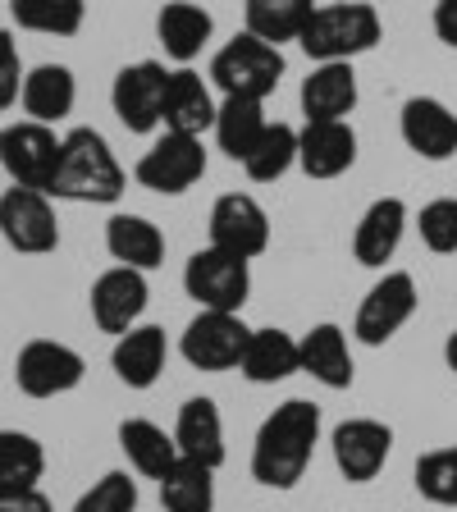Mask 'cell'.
Listing matches in <instances>:
<instances>
[{"label": "cell", "instance_id": "obj_35", "mask_svg": "<svg viewBox=\"0 0 457 512\" xmlns=\"http://www.w3.org/2000/svg\"><path fill=\"white\" fill-rule=\"evenodd\" d=\"M416 490L439 508H457V444L416 458Z\"/></svg>", "mask_w": 457, "mask_h": 512}, {"label": "cell", "instance_id": "obj_31", "mask_svg": "<svg viewBox=\"0 0 457 512\" xmlns=\"http://www.w3.org/2000/svg\"><path fill=\"white\" fill-rule=\"evenodd\" d=\"M46 471V448L23 430H0V494L37 490Z\"/></svg>", "mask_w": 457, "mask_h": 512}, {"label": "cell", "instance_id": "obj_33", "mask_svg": "<svg viewBox=\"0 0 457 512\" xmlns=\"http://www.w3.org/2000/svg\"><path fill=\"white\" fill-rule=\"evenodd\" d=\"M298 165V128L293 124H270L261 133V142L252 147V156L243 160V170L252 183H275Z\"/></svg>", "mask_w": 457, "mask_h": 512}, {"label": "cell", "instance_id": "obj_40", "mask_svg": "<svg viewBox=\"0 0 457 512\" xmlns=\"http://www.w3.org/2000/svg\"><path fill=\"white\" fill-rule=\"evenodd\" d=\"M435 37L457 51V0H435Z\"/></svg>", "mask_w": 457, "mask_h": 512}, {"label": "cell", "instance_id": "obj_1", "mask_svg": "<svg viewBox=\"0 0 457 512\" xmlns=\"http://www.w3.org/2000/svg\"><path fill=\"white\" fill-rule=\"evenodd\" d=\"M320 439V407L307 398H288L261 421L252 444V476L266 490H293L311 467Z\"/></svg>", "mask_w": 457, "mask_h": 512}, {"label": "cell", "instance_id": "obj_12", "mask_svg": "<svg viewBox=\"0 0 457 512\" xmlns=\"http://www.w3.org/2000/svg\"><path fill=\"white\" fill-rule=\"evenodd\" d=\"M206 174V147L202 138H183V133H165V138L156 142V147L147 151V156L138 160V170H133V179L142 183V188L160 192V197H179V192H188L192 183Z\"/></svg>", "mask_w": 457, "mask_h": 512}, {"label": "cell", "instance_id": "obj_24", "mask_svg": "<svg viewBox=\"0 0 457 512\" xmlns=\"http://www.w3.org/2000/svg\"><path fill=\"white\" fill-rule=\"evenodd\" d=\"M302 352V371L311 380H320L325 389H348L352 384V352H348V334L339 325H311L307 334L298 339Z\"/></svg>", "mask_w": 457, "mask_h": 512}, {"label": "cell", "instance_id": "obj_20", "mask_svg": "<svg viewBox=\"0 0 457 512\" xmlns=\"http://www.w3.org/2000/svg\"><path fill=\"white\" fill-rule=\"evenodd\" d=\"M165 357H170V343L160 325H133L128 334H119L115 352H110V366H115L119 384L128 389H151L165 371Z\"/></svg>", "mask_w": 457, "mask_h": 512}, {"label": "cell", "instance_id": "obj_10", "mask_svg": "<svg viewBox=\"0 0 457 512\" xmlns=\"http://www.w3.org/2000/svg\"><path fill=\"white\" fill-rule=\"evenodd\" d=\"M165 87H170L165 64H156V60L124 64L115 74V87H110V106H115L119 124H124L128 133H151V128H160Z\"/></svg>", "mask_w": 457, "mask_h": 512}, {"label": "cell", "instance_id": "obj_19", "mask_svg": "<svg viewBox=\"0 0 457 512\" xmlns=\"http://www.w3.org/2000/svg\"><path fill=\"white\" fill-rule=\"evenodd\" d=\"M403 142L421 160H448L457 151V115L435 96H412L403 106Z\"/></svg>", "mask_w": 457, "mask_h": 512}, {"label": "cell", "instance_id": "obj_37", "mask_svg": "<svg viewBox=\"0 0 457 512\" xmlns=\"http://www.w3.org/2000/svg\"><path fill=\"white\" fill-rule=\"evenodd\" d=\"M421 243L430 252H457V197H439V202L421 206Z\"/></svg>", "mask_w": 457, "mask_h": 512}, {"label": "cell", "instance_id": "obj_4", "mask_svg": "<svg viewBox=\"0 0 457 512\" xmlns=\"http://www.w3.org/2000/svg\"><path fill=\"white\" fill-rule=\"evenodd\" d=\"M284 78V55L279 46L261 42L252 32H238L229 46H220L211 60V83L224 96H247V101H266Z\"/></svg>", "mask_w": 457, "mask_h": 512}, {"label": "cell", "instance_id": "obj_39", "mask_svg": "<svg viewBox=\"0 0 457 512\" xmlns=\"http://www.w3.org/2000/svg\"><path fill=\"white\" fill-rule=\"evenodd\" d=\"M0 512H55V508L42 490H23V494H0Z\"/></svg>", "mask_w": 457, "mask_h": 512}, {"label": "cell", "instance_id": "obj_17", "mask_svg": "<svg viewBox=\"0 0 457 512\" xmlns=\"http://www.w3.org/2000/svg\"><path fill=\"white\" fill-rule=\"evenodd\" d=\"M302 115L307 124H334V119H348L357 110V74L352 64H316L307 78H302Z\"/></svg>", "mask_w": 457, "mask_h": 512}, {"label": "cell", "instance_id": "obj_23", "mask_svg": "<svg viewBox=\"0 0 457 512\" xmlns=\"http://www.w3.org/2000/svg\"><path fill=\"white\" fill-rule=\"evenodd\" d=\"M211 32H215V19L202 10V5H192V0H170V5L156 14L160 46H165V55H170V60H179L183 69H188V64L206 51Z\"/></svg>", "mask_w": 457, "mask_h": 512}, {"label": "cell", "instance_id": "obj_22", "mask_svg": "<svg viewBox=\"0 0 457 512\" xmlns=\"http://www.w3.org/2000/svg\"><path fill=\"white\" fill-rule=\"evenodd\" d=\"M174 444H179L183 458L202 462V467H220L224 462V421L220 407L211 398H188L179 407V421H174Z\"/></svg>", "mask_w": 457, "mask_h": 512}, {"label": "cell", "instance_id": "obj_38", "mask_svg": "<svg viewBox=\"0 0 457 512\" xmlns=\"http://www.w3.org/2000/svg\"><path fill=\"white\" fill-rule=\"evenodd\" d=\"M23 60H19V42H14L10 32L0 28V110H10L23 92Z\"/></svg>", "mask_w": 457, "mask_h": 512}, {"label": "cell", "instance_id": "obj_14", "mask_svg": "<svg viewBox=\"0 0 457 512\" xmlns=\"http://www.w3.org/2000/svg\"><path fill=\"white\" fill-rule=\"evenodd\" d=\"M389 448H394V430L375 421V416H352L334 430V467L343 471V480L352 485H366L384 471L389 462Z\"/></svg>", "mask_w": 457, "mask_h": 512}, {"label": "cell", "instance_id": "obj_32", "mask_svg": "<svg viewBox=\"0 0 457 512\" xmlns=\"http://www.w3.org/2000/svg\"><path fill=\"white\" fill-rule=\"evenodd\" d=\"M215 471L192 458H179L174 471L160 480V503L165 512H211L215 508Z\"/></svg>", "mask_w": 457, "mask_h": 512}, {"label": "cell", "instance_id": "obj_28", "mask_svg": "<svg viewBox=\"0 0 457 512\" xmlns=\"http://www.w3.org/2000/svg\"><path fill=\"white\" fill-rule=\"evenodd\" d=\"M238 371H243L252 384H279V380H288V375H298L302 371L298 339L284 330H252Z\"/></svg>", "mask_w": 457, "mask_h": 512}, {"label": "cell", "instance_id": "obj_36", "mask_svg": "<svg viewBox=\"0 0 457 512\" xmlns=\"http://www.w3.org/2000/svg\"><path fill=\"white\" fill-rule=\"evenodd\" d=\"M74 512H138V485L128 480V471H106L74 503Z\"/></svg>", "mask_w": 457, "mask_h": 512}, {"label": "cell", "instance_id": "obj_3", "mask_svg": "<svg viewBox=\"0 0 457 512\" xmlns=\"http://www.w3.org/2000/svg\"><path fill=\"white\" fill-rule=\"evenodd\" d=\"M380 14L375 5H357V0H343V5H320L311 14V23L302 28V51L316 64H352V55H366L380 42Z\"/></svg>", "mask_w": 457, "mask_h": 512}, {"label": "cell", "instance_id": "obj_29", "mask_svg": "<svg viewBox=\"0 0 457 512\" xmlns=\"http://www.w3.org/2000/svg\"><path fill=\"white\" fill-rule=\"evenodd\" d=\"M270 128L261 101H247V96H224L220 110H215V142L229 160H247L252 147L261 142V133Z\"/></svg>", "mask_w": 457, "mask_h": 512}, {"label": "cell", "instance_id": "obj_9", "mask_svg": "<svg viewBox=\"0 0 457 512\" xmlns=\"http://www.w3.org/2000/svg\"><path fill=\"white\" fill-rule=\"evenodd\" d=\"M0 238L14 252H28V256L55 252L60 247V220H55L51 197L32 188L0 192Z\"/></svg>", "mask_w": 457, "mask_h": 512}, {"label": "cell", "instance_id": "obj_27", "mask_svg": "<svg viewBox=\"0 0 457 512\" xmlns=\"http://www.w3.org/2000/svg\"><path fill=\"white\" fill-rule=\"evenodd\" d=\"M19 101H23V110H28V119H37V124H60L78 101V83L64 64H37V69L23 78Z\"/></svg>", "mask_w": 457, "mask_h": 512}, {"label": "cell", "instance_id": "obj_2", "mask_svg": "<svg viewBox=\"0 0 457 512\" xmlns=\"http://www.w3.org/2000/svg\"><path fill=\"white\" fill-rule=\"evenodd\" d=\"M124 165L115 160L110 142L96 133V128H74L64 133L60 147V170L51 179L46 197H60V202H87V206H110L124 197Z\"/></svg>", "mask_w": 457, "mask_h": 512}, {"label": "cell", "instance_id": "obj_6", "mask_svg": "<svg viewBox=\"0 0 457 512\" xmlns=\"http://www.w3.org/2000/svg\"><path fill=\"white\" fill-rule=\"evenodd\" d=\"M247 339H252V330L243 325L238 311H197L183 330L179 352L197 371H238Z\"/></svg>", "mask_w": 457, "mask_h": 512}, {"label": "cell", "instance_id": "obj_8", "mask_svg": "<svg viewBox=\"0 0 457 512\" xmlns=\"http://www.w3.org/2000/svg\"><path fill=\"white\" fill-rule=\"evenodd\" d=\"M83 375H87L83 352H74L69 343H55V339H32L14 357V384L28 398H60L69 389H78Z\"/></svg>", "mask_w": 457, "mask_h": 512}, {"label": "cell", "instance_id": "obj_25", "mask_svg": "<svg viewBox=\"0 0 457 512\" xmlns=\"http://www.w3.org/2000/svg\"><path fill=\"white\" fill-rule=\"evenodd\" d=\"M106 252L115 256L119 266L147 275V270H156L165 261V234L147 215H115L106 224Z\"/></svg>", "mask_w": 457, "mask_h": 512}, {"label": "cell", "instance_id": "obj_7", "mask_svg": "<svg viewBox=\"0 0 457 512\" xmlns=\"http://www.w3.org/2000/svg\"><path fill=\"white\" fill-rule=\"evenodd\" d=\"M183 288L202 311H243L252 275H247V261L220 252V247H202V252H192L188 270H183Z\"/></svg>", "mask_w": 457, "mask_h": 512}, {"label": "cell", "instance_id": "obj_26", "mask_svg": "<svg viewBox=\"0 0 457 512\" xmlns=\"http://www.w3.org/2000/svg\"><path fill=\"white\" fill-rule=\"evenodd\" d=\"M119 448H124V458L133 462V471L147 480H165L174 471V462L183 458L174 435H165L156 421H142V416H133V421L119 426Z\"/></svg>", "mask_w": 457, "mask_h": 512}, {"label": "cell", "instance_id": "obj_34", "mask_svg": "<svg viewBox=\"0 0 457 512\" xmlns=\"http://www.w3.org/2000/svg\"><path fill=\"white\" fill-rule=\"evenodd\" d=\"M10 14L19 28L46 32V37H74L83 28V0H10Z\"/></svg>", "mask_w": 457, "mask_h": 512}, {"label": "cell", "instance_id": "obj_5", "mask_svg": "<svg viewBox=\"0 0 457 512\" xmlns=\"http://www.w3.org/2000/svg\"><path fill=\"white\" fill-rule=\"evenodd\" d=\"M60 147L64 138H55V128L37 124V119H19V124L0 128V165H5L14 188L51 192V179L60 170Z\"/></svg>", "mask_w": 457, "mask_h": 512}, {"label": "cell", "instance_id": "obj_21", "mask_svg": "<svg viewBox=\"0 0 457 512\" xmlns=\"http://www.w3.org/2000/svg\"><path fill=\"white\" fill-rule=\"evenodd\" d=\"M407 229V206L398 197H380V202L366 206V215L357 220V234H352V256L362 266H384L394 261L398 243H403Z\"/></svg>", "mask_w": 457, "mask_h": 512}, {"label": "cell", "instance_id": "obj_30", "mask_svg": "<svg viewBox=\"0 0 457 512\" xmlns=\"http://www.w3.org/2000/svg\"><path fill=\"white\" fill-rule=\"evenodd\" d=\"M320 5L316 0H247L243 14H247V32L261 37L270 46H284V42H298L302 28L311 23Z\"/></svg>", "mask_w": 457, "mask_h": 512}, {"label": "cell", "instance_id": "obj_16", "mask_svg": "<svg viewBox=\"0 0 457 512\" xmlns=\"http://www.w3.org/2000/svg\"><path fill=\"white\" fill-rule=\"evenodd\" d=\"M215 110L220 101L211 96V83L192 69H174L170 87H165V133H183V138H202L206 128H215Z\"/></svg>", "mask_w": 457, "mask_h": 512}, {"label": "cell", "instance_id": "obj_15", "mask_svg": "<svg viewBox=\"0 0 457 512\" xmlns=\"http://www.w3.org/2000/svg\"><path fill=\"white\" fill-rule=\"evenodd\" d=\"M92 320L106 334H128L147 311V275L128 266H110L92 284Z\"/></svg>", "mask_w": 457, "mask_h": 512}, {"label": "cell", "instance_id": "obj_41", "mask_svg": "<svg viewBox=\"0 0 457 512\" xmlns=\"http://www.w3.org/2000/svg\"><path fill=\"white\" fill-rule=\"evenodd\" d=\"M444 362H448V371L457 375V330L448 334V343H444Z\"/></svg>", "mask_w": 457, "mask_h": 512}, {"label": "cell", "instance_id": "obj_18", "mask_svg": "<svg viewBox=\"0 0 457 512\" xmlns=\"http://www.w3.org/2000/svg\"><path fill=\"white\" fill-rule=\"evenodd\" d=\"M352 160H357V133H352L348 119L307 124L298 133V165L311 179H339L352 170Z\"/></svg>", "mask_w": 457, "mask_h": 512}, {"label": "cell", "instance_id": "obj_13", "mask_svg": "<svg viewBox=\"0 0 457 512\" xmlns=\"http://www.w3.org/2000/svg\"><path fill=\"white\" fill-rule=\"evenodd\" d=\"M211 247L238 256V261H252L270 247V220L261 211L256 197L247 192H224L220 202L211 206Z\"/></svg>", "mask_w": 457, "mask_h": 512}, {"label": "cell", "instance_id": "obj_11", "mask_svg": "<svg viewBox=\"0 0 457 512\" xmlns=\"http://www.w3.org/2000/svg\"><path fill=\"white\" fill-rule=\"evenodd\" d=\"M412 316H416V279L407 275V270H389L362 298L357 320H352V334H357L366 348H380V343L394 339Z\"/></svg>", "mask_w": 457, "mask_h": 512}]
</instances>
